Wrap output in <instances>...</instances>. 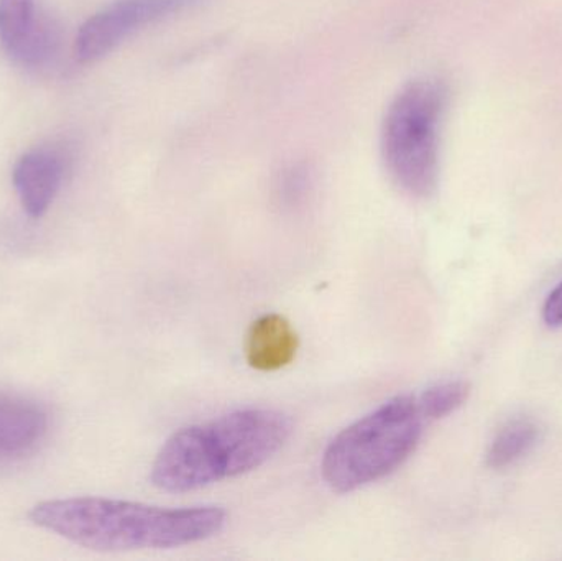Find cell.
I'll return each mask as SVG.
<instances>
[{"label":"cell","mask_w":562,"mask_h":561,"mask_svg":"<svg viewBox=\"0 0 562 561\" xmlns=\"http://www.w3.org/2000/svg\"><path fill=\"white\" fill-rule=\"evenodd\" d=\"M446 92L435 79H418L396 94L382 131L383 160L409 197L428 198L439 178V127Z\"/></svg>","instance_id":"4"},{"label":"cell","mask_w":562,"mask_h":561,"mask_svg":"<svg viewBox=\"0 0 562 561\" xmlns=\"http://www.w3.org/2000/svg\"><path fill=\"white\" fill-rule=\"evenodd\" d=\"M291 422L272 408H244L175 431L155 458L150 480L167 493H191L243 476L286 444Z\"/></svg>","instance_id":"2"},{"label":"cell","mask_w":562,"mask_h":561,"mask_svg":"<svg viewBox=\"0 0 562 561\" xmlns=\"http://www.w3.org/2000/svg\"><path fill=\"white\" fill-rule=\"evenodd\" d=\"M48 417L35 402L0 394V460L29 453L45 437Z\"/></svg>","instance_id":"8"},{"label":"cell","mask_w":562,"mask_h":561,"mask_svg":"<svg viewBox=\"0 0 562 561\" xmlns=\"http://www.w3.org/2000/svg\"><path fill=\"white\" fill-rule=\"evenodd\" d=\"M543 319L548 326H562V282L548 296L543 306Z\"/></svg>","instance_id":"12"},{"label":"cell","mask_w":562,"mask_h":561,"mask_svg":"<svg viewBox=\"0 0 562 561\" xmlns=\"http://www.w3.org/2000/svg\"><path fill=\"white\" fill-rule=\"evenodd\" d=\"M63 175V157L52 148H35L16 161L13 184L30 217L40 220L49 210L61 187Z\"/></svg>","instance_id":"6"},{"label":"cell","mask_w":562,"mask_h":561,"mask_svg":"<svg viewBox=\"0 0 562 561\" xmlns=\"http://www.w3.org/2000/svg\"><path fill=\"white\" fill-rule=\"evenodd\" d=\"M40 529L98 552L168 550L223 532V507H160L108 497L45 501L30 510Z\"/></svg>","instance_id":"1"},{"label":"cell","mask_w":562,"mask_h":561,"mask_svg":"<svg viewBox=\"0 0 562 561\" xmlns=\"http://www.w3.org/2000/svg\"><path fill=\"white\" fill-rule=\"evenodd\" d=\"M300 338L296 329L279 313L257 318L247 329L244 355L247 364L260 372H277L296 358Z\"/></svg>","instance_id":"7"},{"label":"cell","mask_w":562,"mask_h":561,"mask_svg":"<svg viewBox=\"0 0 562 561\" xmlns=\"http://www.w3.org/2000/svg\"><path fill=\"white\" fill-rule=\"evenodd\" d=\"M540 430L535 422L517 418L501 428L487 451V464L494 470H504L530 453L537 445Z\"/></svg>","instance_id":"10"},{"label":"cell","mask_w":562,"mask_h":561,"mask_svg":"<svg viewBox=\"0 0 562 561\" xmlns=\"http://www.w3.org/2000/svg\"><path fill=\"white\" fill-rule=\"evenodd\" d=\"M45 20H36L33 0H0V43L23 61Z\"/></svg>","instance_id":"9"},{"label":"cell","mask_w":562,"mask_h":561,"mask_svg":"<svg viewBox=\"0 0 562 561\" xmlns=\"http://www.w3.org/2000/svg\"><path fill=\"white\" fill-rule=\"evenodd\" d=\"M471 394V388L464 381H449L426 389L418 397L419 411L428 420H439L461 408Z\"/></svg>","instance_id":"11"},{"label":"cell","mask_w":562,"mask_h":561,"mask_svg":"<svg viewBox=\"0 0 562 561\" xmlns=\"http://www.w3.org/2000/svg\"><path fill=\"white\" fill-rule=\"evenodd\" d=\"M198 0H121L92 15L76 36V58L95 61L121 45L132 33L165 16L181 12Z\"/></svg>","instance_id":"5"},{"label":"cell","mask_w":562,"mask_h":561,"mask_svg":"<svg viewBox=\"0 0 562 561\" xmlns=\"http://www.w3.org/2000/svg\"><path fill=\"white\" fill-rule=\"evenodd\" d=\"M425 422L418 397L390 399L327 445L321 461L324 483L347 494L389 476L415 453Z\"/></svg>","instance_id":"3"}]
</instances>
